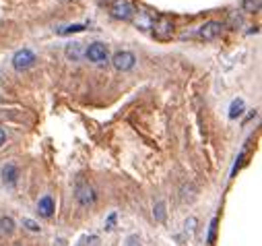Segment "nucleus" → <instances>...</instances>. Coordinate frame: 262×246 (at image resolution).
Wrapping results in <instances>:
<instances>
[{"mask_svg": "<svg viewBox=\"0 0 262 246\" xmlns=\"http://www.w3.org/2000/svg\"><path fill=\"white\" fill-rule=\"evenodd\" d=\"M244 110H246V105H244V99H242V98L233 99V101H231V108H229V118H231V120L240 118V116L244 114Z\"/></svg>", "mask_w": 262, "mask_h": 246, "instance_id": "nucleus-13", "label": "nucleus"}, {"mask_svg": "<svg viewBox=\"0 0 262 246\" xmlns=\"http://www.w3.org/2000/svg\"><path fill=\"white\" fill-rule=\"evenodd\" d=\"M85 27H87L85 23H73V25H66V27L58 29V33H60V35H68V33H76V31H83Z\"/></svg>", "mask_w": 262, "mask_h": 246, "instance_id": "nucleus-15", "label": "nucleus"}, {"mask_svg": "<svg viewBox=\"0 0 262 246\" xmlns=\"http://www.w3.org/2000/svg\"><path fill=\"white\" fill-rule=\"evenodd\" d=\"M155 17L149 13V10H134V27L141 31H151L153 29Z\"/></svg>", "mask_w": 262, "mask_h": 246, "instance_id": "nucleus-7", "label": "nucleus"}, {"mask_svg": "<svg viewBox=\"0 0 262 246\" xmlns=\"http://www.w3.org/2000/svg\"><path fill=\"white\" fill-rule=\"evenodd\" d=\"M2 182L4 184H8V186H13V184H17V180H19V170H17V166L15 163H6V166L2 168Z\"/></svg>", "mask_w": 262, "mask_h": 246, "instance_id": "nucleus-11", "label": "nucleus"}, {"mask_svg": "<svg viewBox=\"0 0 262 246\" xmlns=\"http://www.w3.org/2000/svg\"><path fill=\"white\" fill-rule=\"evenodd\" d=\"M260 4H262V0H244V13H258L260 10Z\"/></svg>", "mask_w": 262, "mask_h": 246, "instance_id": "nucleus-14", "label": "nucleus"}, {"mask_svg": "<svg viewBox=\"0 0 262 246\" xmlns=\"http://www.w3.org/2000/svg\"><path fill=\"white\" fill-rule=\"evenodd\" d=\"M6 143V133L2 131V128H0V147H2Z\"/></svg>", "mask_w": 262, "mask_h": 246, "instance_id": "nucleus-22", "label": "nucleus"}, {"mask_svg": "<svg viewBox=\"0 0 262 246\" xmlns=\"http://www.w3.org/2000/svg\"><path fill=\"white\" fill-rule=\"evenodd\" d=\"M85 56L95 64H104V62H108V58H110L106 44H101V42H93L89 48H85Z\"/></svg>", "mask_w": 262, "mask_h": 246, "instance_id": "nucleus-1", "label": "nucleus"}, {"mask_svg": "<svg viewBox=\"0 0 262 246\" xmlns=\"http://www.w3.org/2000/svg\"><path fill=\"white\" fill-rule=\"evenodd\" d=\"M196 217H188L186 221H184V230H186V234H194V230H196Z\"/></svg>", "mask_w": 262, "mask_h": 246, "instance_id": "nucleus-18", "label": "nucleus"}, {"mask_svg": "<svg viewBox=\"0 0 262 246\" xmlns=\"http://www.w3.org/2000/svg\"><path fill=\"white\" fill-rule=\"evenodd\" d=\"M215 232H217V219H213L211 230H209V242H215Z\"/></svg>", "mask_w": 262, "mask_h": 246, "instance_id": "nucleus-20", "label": "nucleus"}, {"mask_svg": "<svg viewBox=\"0 0 262 246\" xmlns=\"http://www.w3.org/2000/svg\"><path fill=\"white\" fill-rule=\"evenodd\" d=\"M153 29H155V38L157 40H169L174 33V21L169 17H161L153 23Z\"/></svg>", "mask_w": 262, "mask_h": 246, "instance_id": "nucleus-6", "label": "nucleus"}, {"mask_svg": "<svg viewBox=\"0 0 262 246\" xmlns=\"http://www.w3.org/2000/svg\"><path fill=\"white\" fill-rule=\"evenodd\" d=\"M64 54H66L68 60L78 62V60H81V58L85 56V46H83V42H73V44H68L66 50H64Z\"/></svg>", "mask_w": 262, "mask_h": 246, "instance_id": "nucleus-9", "label": "nucleus"}, {"mask_svg": "<svg viewBox=\"0 0 262 246\" xmlns=\"http://www.w3.org/2000/svg\"><path fill=\"white\" fill-rule=\"evenodd\" d=\"M23 228H27L29 232H39L41 228L37 226V221H33V219H29V217H23Z\"/></svg>", "mask_w": 262, "mask_h": 246, "instance_id": "nucleus-17", "label": "nucleus"}, {"mask_svg": "<svg viewBox=\"0 0 262 246\" xmlns=\"http://www.w3.org/2000/svg\"><path fill=\"white\" fill-rule=\"evenodd\" d=\"M15 232V219L10 215H2L0 217V234L2 236H10Z\"/></svg>", "mask_w": 262, "mask_h": 246, "instance_id": "nucleus-12", "label": "nucleus"}, {"mask_svg": "<svg viewBox=\"0 0 262 246\" xmlns=\"http://www.w3.org/2000/svg\"><path fill=\"white\" fill-rule=\"evenodd\" d=\"M153 215L157 221H165V201H157V205L153 209Z\"/></svg>", "mask_w": 262, "mask_h": 246, "instance_id": "nucleus-16", "label": "nucleus"}, {"mask_svg": "<svg viewBox=\"0 0 262 246\" xmlns=\"http://www.w3.org/2000/svg\"><path fill=\"white\" fill-rule=\"evenodd\" d=\"M112 64L116 70H130L134 64H136V56L128 50H122V52H116L112 58Z\"/></svg>", "mask_w": 262, "mask_h": 246, "instance_id": "nucleus-4", "label": "nucleus"}, {"mask_svg": "<svg viewBox=\"0 0 262 246\" xmlns=\"http://www.w3.org/2000/svg\"><path fill=\"white\" fill-rule=\"evenodd\" d=\"M37 213L41 217H52L54 215V198L50 195H45L39 198V203H37Z\"/></svg>", "mask_w": 262, "mask_h": 246, "instance_id": "nucleus-10", "label": "nucleus"}, {"mask_svg": "<svg viewBox=\"0 0 262 246\" xmlns=\"http://www.w3.org/2000/svg\"><path fill=\"white\" fill-rule=\"evenodd\" d=\"M134 6L130 0H116V2L112 4V17L113 19H120V21H128L134 17Z\"/></svg>", "mask_w": 262, "mask_h": 246, "instance_id": "nucleus-2", "label": "nucleus"}, {"mask_svg": "<svg viewBox=\"0 0 262 246\" xmlns=\"http://www.w3.org/2000/svg\"><path fill=\"white\" fill-rule=\"evenodd\" d=\"M221 29H223V25H221L219 21H207L204 25L198 27V38H202V40H215L221 33Z\"/></svg>", "mask_w": 262, "mask_h": 246, "instance_id": "nucleus-8", "label": "nucleus"}, {"mask_svg": "<svg viewBox=\"0 0 262 246\" xmlns=\"http://www.w3.org/2000/svg\"><path fill=\"white\" fill-rule=\"evenodd\" d=\"M33 64H36V54H33L31 50H27V48L19 50V52L13 56V66H15V70H19V73L31 68Z\"/></svg>", "mask_w": 262, "mask_h": 246, "instance_id": "nucleus-3", "label": "nucleus"}, {"mask_svg": "<svg viewBox=\"0 0 262 246\" xmlns=\"http://www.w3.org/2000/svg\"><path fill=\"white\" fill-rule=\"evenodd\" d=\"M75 197H76V201H78V205H83V207H91L95 203V191H93V186H89L87 182H81L76 186V193H75Z\"/></svg>", "mask_w": 262, "mask_h": 246, "instance_id": "nucleus-5", "label": "nucleus"}, {"mask_svg": "<svg viewBox=\"0 0 262 246\" xmlns=\"http://www.w3.org/2000/svg\"><path fill=\"white\" fill-rule=\"evenodd\" d=\"M124 246H143V244H141V238L139 236H128L126 242H124Z\"/></svg>", "mask_w": 262, "mask_h": 246, "instance_id": "nucleus-19", "label": "nucleus"}, {"mask_svg": "<svg viewBox=\"0 0 262 246\" xmlns=\"http://www.w3.org/2000/svg\"><path fill=\"white\" fill-rule=\"evenodd\" d=\"M113 224H116V213H110L108 224H106V230H112V228H113Z\"/></svg>", "mask_w": 262, "mask_h": 246, "instance_id": "nucleus-21", "label": "nucleus"}]
</instances>
